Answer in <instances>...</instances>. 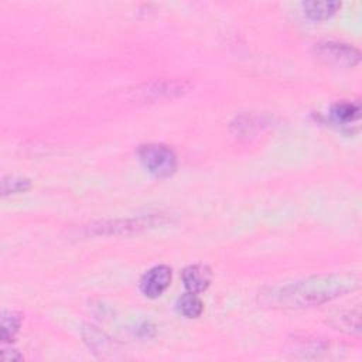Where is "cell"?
I'll use <instances>...</instances> for the list:
<instances>
[{
  "label": "cell",
  "mask_w": 362,
  "mask_h": 362,
  "mask_svg": "<svg viewBox=\"0 0 362 362\" xmlns=\"http://www.w3.org/2000/svg\"><path fill=\"white\" fill-rule=\"evenodd\" d=\"M341 8L339 1H304L303 3V10L304 14H307L313 20H327L332 17L338 10Z\"/></svg>",
  "instance_id": "ba28073f"
},
{
  "label": "cell",
  "mask_w": 362,
  "mask_h": 362,
  "mask_svg": "<svg viewBox=\"0 0 362 362\" xmlns=\"http://www.w3.org/2000/svg\"><path fill=\"white\" fill-rule=\"evenodd\" d=\"M334 327L346 332H359V311H346L339 313L338 317H334Z\"/></svg>",
  "instance_id": "4fadbf2b"
},
{
  "label": "cell",
  "mask_w": 362,
  "mask_h": 362,
  "mask_svg": "<svg viewBox=\"0 0 362 362\" xmlns=\"http://www.w3.org/2000/svg\"><path fill=\"white\" fill-rule=\"evenodd\" d=\"M315 51L320 58L339 66H355L361 58L356 48L342 42H321L315 47Z\"/></svg>",
  "instance_id": "277c9868"
},
{
  "label": "cell",
  "mask_w": 362,
  "mask_h": 362,
  "mask_svg": "<svg viewBox=\"0 0 362 362\" xmlns=\"http://www.w3.org/2000/svg\"><path fill=\"white\" fill-rule=\"evenodd\" d=\"M212 280V273L205 264H191L182 270V281L188 291L202 293L205 291Z\"/></svg>",
  "instance_id": "52a82bcc"
},
{
  "label": "cell",
  "mask_w": 362,
  "mask_h": 362,
  "mask_svg": "<svg viewBox=\"0 0 362 362\" xmlns=\"http://www.w3.org/2000/svg\"><path fill=\"white\" fill-rule=\"evenodd\" d=\"M171 283V269L165 264H158L147 270L140 280V290L148 298L160 297Z\"/></svg>",
  "instance_id": "5b68a950"
},
{
  "label": "cell",
  "mask_w": 362,
  "mask_h": 362,
  "mask_svg": "<svg viewBox=\"0 0 362 362\" xmlns=\"http://www.w3.org/2000/svg\"><path fill=\"white\" fill-rule=\"evenodd\" d=\"M21 325V315L16 311H4L1 317V339L3 342L13 341Z\"/></svg>",
  "instance_id": "8fae6325"
},
{
  "label": "cell",
  "mask_w": 362,
  "mask_h": 362,
  "mask_svg": "<svg viewBox=\"0 0 362 362\" xmlns=\"http://www.w3.org/2000/svg\"><path fill=\"white\" fill-rule=\"evenodd\" d=\"M177 307H178V311L185 318H198L204 310V304H202L201 298L198 297V294L191 293V291L182 294L178 298Z\"/></svg>",
  "instance_id": "9c48e42d"
},
{
  "label": "cell",
  "mask_w": 362,
  "mask_h": 362,
  "mask_svg": "<svg viewBox=\"0 0 362 362\" xmlns=\"http://www.w3.org/2000/svg\"><path fill=\"white\" fill-rule=\"evenodd\" d=\"M331 115L335 122L348 124L358 119L359 116V106L352 102H338L332 106Z\"/></svg>",
  "instance_id": "30bf717a"
},
{
  "label": "cell",
  "mask_w": 362,
  "mask_h": 362,
  "mask_svg": "<svg viewBox=\"0 0 362 362\" xmlns=\"http://www.w3.org/2000/svg\"><path fill=\"white\" fill-rule=\"evenodd\" d=\"M191 88V83L187 81H160L153 82L151 85L146 86L144 90H140L143 99H161V98H171V96H180L188 92Z\"/></svg>",
  "instance_id": "8992f818"
},
{
  "label": "cell",
  "mask_w": 362,
  "mask_h": 362,
  "mask_svg": "<svg viewBox=\"0 0 362 362\" xmlns=\"http://www.w3.org/2000/svg\"><path fill=\"white\" fill-rule=\"evenodd\" d=\"M161 223V215H147L137 218L119 219L112 222H102L99 226H92L96 235H117L127 232H139Z\"/></svg>",
  "instance_id": "3957f363"
},
{
  "label": "cell",
  "mask_w": 362,
  "mask_h": 362,
  "mask_svg": "<svg viewBox=\"0 0 362 362\" xmlns=\"http://www.w3.org/2000/svg\"><path fill=\"white\" fill-rule=\"evenodd\" d=\"M358 284L351 274H320L267 287L259 293V300L272 308H308L342 297Z\"/></svg>",
  "instance_id": "6da1fadb"
},
{
  "label": "cell",
  "mask_w": 362,
  "mask_h": 362,
  "mask_svg": "<svg viewBox=\"0 0 362 362\" xmlns=\"http://www.w3.org/2000/svg\"><path fill=\"white\" fill-rule=\"evenodd\" d=\"M137 156L141 165L157 178H168L178 168V158L175 153L164 144H143L140 146Z\"/></svg>",
  "instance_id": "7a4b0ae2"
},
{
  "label": "cell",
  "mask_w": 362,
  "mask_h": 362,
  "mask_svg": "<svg viewBox=\"0 0 362 362\" xmlns=\"http://www.w3.org/2000/svg\"><path fill=\"white\" fill-rule=\"evenodd\" d=\"M31 187V181L24 177H4L1 181V194L3 197L10 194H20L28 191Z\"/></svg>",
  "instance_id": "7c38bea8"
}]
</instances>
